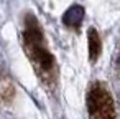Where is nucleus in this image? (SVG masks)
Here are the masks:
<instances>
[{
  "label": "nucleus",
  "instance_id": "obj_1",
  "mask_svg": "<svg viewBox=\"0 0 120 119\" xmlns=\"http://www.w3.org/2000/svg\"><path fill=\"white\" fill-rule=\"evenodd\" d=\"M23 25V48L30 61L33 63V68L41 83L48 89H53L58 81V66L54 56L46 48L45 35L40 28V23L33 13H26Z\"/></svg>",
  "mask_w": 120,
  "mask_h": 119
},
{
  "label": "nucleus",
  "instance_id": "obj_2",
  "mask_svg": "<svg viewBox=\"0 0 120 119\" xmlns=\"http://www.w3.org/2000/svg\"><path fill=\"white\" fill-rule=\"evenodd\" d=\"M87 111L90 119H115V107L112 96L102 83H94L89 88Z\"/></svg>",
  "mask_w": 120,
  "mask_h": 119
},
{
  "label": "nucleus",
  "instance_id": "obj_3",
  "mask_svg": "<svg viewBox=\"0 0 120 119\" xmlns=\"http://www.w3.org/2000/svg\"><path fill=\"white\" fill-rule=\"evenodd\" d=\"M84 20V8L81 5H72L69 7L64 15H63V23L66 27H71V28H77Z\"/></svg>",
  "mask_w": 120,
  "mask_h": 119
},
{
  "label": "nucleus",
  "instance_id": "obj_4",
  "mask_svg": "<svg viewBox=\"0 0 120 119\" xmlns=\"http://www.w3.org/2000/svg\"><path fill=\"white\" fill-rule=\"evenodd\" d=\"M87 38H89V58H90V61H95L99 58V55H100V50H102V41L99 38L97 30L89 28Z\"/></svg>",
  "mask_w": 120,
  "mask_h": 119
}]
</instances>
